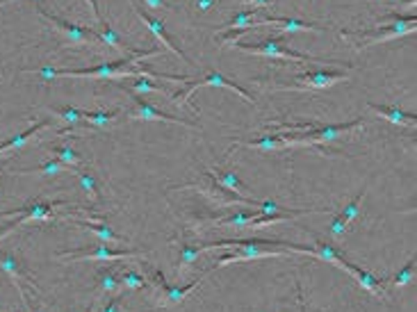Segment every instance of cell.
I'll use <instances>...</instances> for the list:
<instances>
[{
  "mask_svg": "<svg viewBox=\"0 0 417 312\" xmlns=\"http://www.w3.org/2000/svg\"><path fill=\"white\" fill-rule=\"evenodd\" d=\"M344 232H347V223H344V219L340 214L335 217L333 219V223H330V235H335V237H342Z\"/></svg>",
  "mask_w": 417,
  "mask_h": 312,
  "instance_id": "cell-37",
  "label": "cell"
},
{
  "mask_svg": "<svg viewBox=\"0 0 417 312\" xmlns=\"http://www.w3.org/2000/svg\"><path fill=\"white\" fill-rule=\"evenodd\" d=\"M203 87H226V89H233L240 98L249 100L251 105H256L254 93H249L247 89H242L240 84H235V82L231 80V77L222 75L219 71H210L206 77H201V80H192V84H190V87H187L183 93H176V105H178V107H187V103H190V98H192L199 89H203Z\"/></svg>",
  "mask_w": 417,
  "mask_h": 312,
  "instance_id": "cell-7",
  "label": "cell"
},
{
  "mask_svg": "<svg viewBox=\"0 0 417 312\" xmlns=\"http://www.w3.org/2000/svg\"><path fill=\"white\" fill-rule=\"evenodd\" d=\"M160 80H151V77L146 75H137L135 80L130 84H119V87H125L130 91H137V93H162L164 98L171 100V103H176V93L171 91L169 87H164V84H157Z\"/></svg>",
  "mask_w": 417,
  "mask_h": 312,
  "instance_id": "cell-18",
  "label": "cell"
},
{
  "mask_svg": "<svg viewBox=\"0 0 417 312\" xmlns=\"http://www.w3.org/2000/svg\"><path fill=\"white\" fill-rule=\"evenodd\" d=\"M141 251L137 248H109L107 244H100L96 246L94 251H64L57 255V260L62 262H71V260H125V257H139Z\"/></svg>",
  "mask_w": 417,
  "mask_h": 312,
  "instance_id": "cell-11",
  "label": "cell"
},
{
  "mask_svg": "<svg viewBox=\"0 0 417 312\" xmlns=\"http://www.w3.org/2000/svg\"><path fill=\"white\" fill-rule=\"evenodd\" d=\"M51 112L57 116V119L64 123V130L66 128H82L87 126L82 119V110H78V107H71V105H64V107H55L51 105ZM64 130H57V135H62Z\"/></svg>",
  "mask_w": 417,
  "mask_h": 312,
  "instance_id": "cell-20",
  "label": "cell"
},
{
  "mask_svg": "<svg viewBox=\"0 0 417 312\" xmlns=\"http://www.w3.org/2000/svg\"><path fill=\"white\" fill-rule=\"evenodd\" d=\"M10 3H17V0H0V7H5V5H10Z\"/></svg>",
  "mask_w": 417,
  "mask_h": 312,
  "instance_id": "cell-42",
  "label": "cell"
},
{
  "mask_svg": "<svg viewBox=\"0 0 417 312\" xmlns=\"http://www.w3.org/2000/svg\"><path fill=\"white\" fill-rule=\"evenodd\" d=\"M349 80V73L342 71H324V68H317V71H308L303 75L296 77L294 84L283 82L281 87H276V91H301V89H328L337 82Z\"/></svg>",
  "mask_w": 417,
  "mask_h": 312,
  "instance_id": "cell-9",
  "label": "cell"
},
{
  "mask_svg": "<svg viewBox=\"0 0 417 312\" xmlns=\"http://www.w3.org/2000/svg\"><path fill=\"white\" fill-rule=\"evenodd\" d=\"M415 271H417L415 269V257H411V260H408L390 280H383V287L388 290V287H406V285H411L413 278H415Z\"/></svg>",
  "mask_w": 417,
  "mask_h": 312,
  "instance_id": "cell-25",
  "label": "cell"
},
{
  "mask_svg": "<svg viewBox=\"0 0 417 312\" xmlns=\"http://www.w3.org/2000/svg\"><path fill=\"white\" fill-rule=\"evenodd\" d=\"M37 14L44 21H48L55 33H57L71 46H94V44H100L98 35L94 33L91 28H82V26H76V23H69L64 19H57V17H53L51 12L42 10V7H37Z\"/></svg>",
  "mask_w": 417,
  "mask_h": 312,
  "instance_id": "cell-6",
  "label": "cell"
},
{
  "mask_svg": "<svg viewBox=\"0 0 417 312\" xmlns=\"http://www.w3.org/2000/svg\"><path fill=\"white\" fill-rule=\"evenodd\" d=\"M98 283H100V290H103V292L119 294L121 280H119V274H114L112 269H100L98 271Z\"/></svg>",
  "mask_w": 417,
  "mask_h": 312,
  "instance_id": "cell-32",
  "label": "cell"
},
{
  "mask_svg": "<svg viewBox=\"0 0 417 312\" xmlns=\"http://www.w3.org/2000/svg\"><path fill=\"white\" fill-rule=\"evenodd\" d=\"M358 128H363V121L360 119H356V121H349V123H340V126H314L310 128L312 132L310 135H290V144H292V148H299V146H317L319 151H321V146L324 144H333V142H337L340 137H344V135H349V132H353V130H358Z\"/></svg>",
  "mask_w": 417,
  "mask_h": 312,
  "instance_id": "cell-5",
  "label": "cell"
},
{
  "mask_svg": "<svg viewBox=\"0 0 417 312\" xmlns=\"http://www.w3.org/2000/svg\"><path fill=\"white\" fill-rule=\"evenodd\" d=\"M201 246H190V244H183L180 246V255H178V274H183L185 269H190L192 264L199 260L201 255Z\"/></svg>",
  "mask_w": 417,
  "mask_h": 312,
  "instance_id": "cell-31",
  "label": "cell"
},
{
  "mask_svg": "<svg viewBox=\"0 0 417 312\" xmlns=\"http://www.w3.org/2000/svg\"><path fill=\"white\" fill-rule=\"evenodd\" d=\"M162 53L167 51H144L139 55H132L128 59H119V62H109V64H100V66H91V68H53V66H39L33 71L26 73H37L46 77V80H57V77H103V80H121V77H137V75H146L151 80H160V82H171V84H185L192 82V77L187 75H162L151 71L141 59L148 57H160Z\"/></svg>",
  "mask_w": 417,
  "mask_h": 312,
  "instance_id": "cell-1",
  "label": "cell"
},
{
  "mask_svg": "<svg viewBox=\"0 0 417 312\" xmlns=\"http://www.w3.org/2000/svg\"><path fill=\"white\" fill-rule=\"evenodd\" d=\"M148 271H151L153 280H155L157 287H160V292H162V296H160V299H157V301H160V306H176V303H183V301H185V296L190 294V292H194L196 287L201 285V280L206 278V274H203V276H199V278H194L190 285L178 287V285L167 283V280L162 278L160 271H153V269H148Z\"/></svg>",
  "mask_w": 417,
  "mask_h": 312,
  "instance_id": "cell-12",
  "label": "cell"
},
{
  "mask_svg": "<svg viewBox=\"0 0 417 312\" xmlns=\"http://www.w3.org/2000/svg\"><path fill=\"white\" fill-rule=\"evenodd\" d=\"M208 174H210L212 178H215V181H217L219 185H222V187H226V190H231V192H240L242 196H247V194H249V187L244 185V183L240 181V178L233 174V171H224V174H219V171L210 169Z\"/></svg>",
  "mask_w": 417,
  "mask_h": 312,
  "instance_id": "cell-24",
  "label": "cell"
},
{
  "mask_svg": "<svg viewBox=\"0 0 417 312\" xmlns=\"http://www.w3.org/2000/svg\"><path fill=\"white\" fill-rule=\"evenodd\" d=\"M240 3L251 5V7H265V5H269L272 0H240Z\"/></svg>",
  "mask_w": 417,
  "mask_h": 312,
  "instance_id": "cell-39",
  "label": "cell"
},
{
  "mask_svg": "<svg viewBox=\"0 0 417 312\" xmlns=\"http://www.w3.org/2000/svg\"><path fill=\"white\" fill-rule=\"evenodd\" d=\"M260 214L258 208H251V210H244V212H233V214H226V217H219V219H212L210 223H217V226H235V228H244L249 226L256 217Z\"/></svg>",
  "mask_w": 417,
  "mask_h": 312,
  "instance_id": "cell-22",
  "label": "cell"
},
{
  "mask_svg": "<svg viewBox=\"0 0 417 312\" xmlns=\"http://www.w3.org/2000/svg\"><path fill=\"white\" fill-rule=\"evenodd\" d=\"M121 89H125V87H121ZM132 96V103H135V107L125 114V119L128 121H164V123H178V126H185V128H192V130H201L196 123H192V121H183V119H176V116H171V114H167V112H162V110H157L155 105H151L148 100H144V98H137L135 96V91H130V89H125Z\"/></svg>",
  "mask_w": 417,
  "mask_h": 312,
  "instance_id": "cell-10",
  "label": "cell"
},
{
  "mask_svg": "<svg viewBox=\"0 0 417 312\" xmlns=\"http://www.w3.org/2000/svg\"><path fill=\"white\" fill-rule=\"evenodd\" d=\"M53 160L62 162V165L71 167L73 171L82 165V158H80V155H78V153L73 151V148L66 146V144H62V146H55V148H53Z\"/></svg>",
  "mask_w": 417,
  "mask_h": 312,
  "instance_id": "cell-27",
  "label": "cell"
},
{
  "mask_svg": "<svg viewBox=\"0 0 417 312\" xmlns=\"http://www.w3.org/2000/svg\"><path fill=\"white\" fill-rule=\"evenodd\" d=\"M130 3H132V0H130ZM132 12H135L137 14V19L141 21V23H144V26L148 28V30H151V33H153V37H157V39H160V42H162V46H164V51H167V53H176V55L180 57V59H183L185 62V64H190V66H194L192 64V59L190 57H187L185 55V53L183 51H180L178 48V46L174 44V42H171V39L167 37V30H164V26H162V21H157L155 17H148V14L146 12H141V10H137V5L135 3H132Z\"/></svg>",
  "mask_w": 417,
  "mask_h": 312,
  "instance_id": "cell-14",
  "label": "cell"
},
{
  "mask_svg": "<svg viewBox=\"0 0 417 312\" xmlns=\"http://www.w3.org/2000/svg\"><path fill=\"white\" fill-rule=\"evenodd\" d=\"M96 21H98L100 30H94V33L98 35L100 44H107V46H112L114 51H123V53H128L130 57H132V55H139V53H144V51L135 48V46L125 44L123 39L119 37V33H116V30H112V28H109V23H107V21H105L103 17H100V14H96Z\"/></svg>",
  "mask_w": 417,
  "mask_h": 312,
  "instance_id": "cell-15",
  "label": "cell"
},
{
  "mask_svg": "<svg viewBox=\"0 0 417 312\" xmlns=\"http://www.w3.org/2000/svg\"><path fill=\"white\" fill-rule=\"evenodd\" d=\"M121 114V110H112V112H82V119H85V123L87 126H96V128H105V126H109L116 116Z\"/></svg>",
  "mask_w": 417,
  "mask_h": 312,
  "instance_id": "cell-30",
  "label": "cell"
},
{
  "mask_svg": "<svg viewBox=\"0 0 417 312\" xmlns=\"http://www.w3.org/2000/svg\"><path fill=\"white\" fill-rule=\"evenodd\" d=\"M0 269H3L5 274H10V276H12L14 285H17V290H19V287H23V285H21V280H26V278L30 280V276L21 269V264H19V260H17V255H14L12 251H0Z\"/></svg>",
  "mask_w": 417,
  "mask_h": 312,
  "instance_id": "cell-21",
  "label": "cell"
},
{
  "mask_svg": "<svg viewBox=\"0 0 417 312\" xmlns=\"http://www.w3.org/2000/svg\"><path fill=\"white\" fill-rule=\"evenodd\" d=\"M62 205L60 201H53V203H33L28 205L26 210H19V221L21 223H28V221H48L55 219V208Z\"/></svg>",
  "mask_w": 417,
  "mask_h": 312,
  "instance_id": "cell-17",
  "label": "cell"
},
{
  "mask_svg": "<svg viewBox=\"0 0 417 312\" xmlns=\"http://www.w3.org/2000/svg\"><path fill=\"white\" fill-rule=\"evenodd\" d=\"M314 257H317V260H324V262H333V264H337V267L347 271L349 276L356 278L360 287H365L367 292H372L374 296H379L381 301L385 299L383 280H381V278H376L374 274H369V271H365V269L356 267V264H351V262L347 260V257H344L340 251H337V248H335L333 244H328V241H319V239H317V244H314Z\"/></svg>",
  "mask_w": 417,
  "mask_h": 312,
  "instance_id": "cell-4",
  "label": "cell"
},
{
  "mask_svg": "<svg viewBox=\"0 0 417 312\" xmlns=\"http://www.w3.org/2000/svg\"><path fill=\"white\" fill-rule=\"evenodd\" d=\"M247 148H260V151H283L287 148V135H272V137H263V139H254V142L242 144Z\"/></svg>",
  "mask_w": 417,
  "mask_h": 312,
  "instance_id": "cell-26",
  "label": "cell"
},
{
  "mask_svg": "<svg viewBox=\"0 0 417 312\" xmlns=\"http://www.w3.org/2000/svg\"><path fill=\"white\" fill-rule=\"evenodd\" d=\"M256 17H258V12H238L231 23H226V26H222L219 30H222V33H231V30H235V28L238 30H254Z\"/></svg>",
  "mask_w": 417,
  "mask_h": 312,
  "instance_id": "cell-29",
  "label": "cell"
},
{
  "mask_svg": "<svg viewBox=\"0 0 417 312\" xmlns=\"http://www.w3.org/2000/svg\"><path fill=\"white\" fill-rule=\"evenodd\" d=\"M71 174V167H66V165H62V162H57V160H48L46 165H39V167H30V169H14L12 174L14 176H33V174H44V176H55V174Z\"/></svg>",
  "mask_w": 417,
  "mask_h": 312,
  "instance_id": "cell-23",
  "label": "cell"
},
{
  "mask_svg": "<svg viewBox=\"0 0 417 312\" xmlns=\"http://www.w3.org/2000/svg\"><path fill=\"white\" fill-rule=\"evenodd\" d=\"M76 176H78V181H80V185H82V190H85V194L91 199V201H96L98 199V194H100V185L96 183V178H94L89 171H76Z\"/></svg>",
  "mask_w": 417,
  "mask_h": 312,
  "instance_id": "cell-33",
  "label": "cell"
},
{
  "mask_svg": "<svg viewBox=\"0 0 417 312\" xmlns=\"http://www.w3.org/2000/svg\"><path fill=\"white\" fill-rule=\"evenodd\" d=\"M80 228H85V230H89V232H94L96 237H100L103 241H123V237L121 235H116V232L112 230V228H107L105 223H89V221H76Z\"/></svg>",
  "mask_w": 417,
  "mask_h": 312,
  "instance_id": "cell-28",
  "label": "cell"
},
{
  "mask_svg": "<svg viewBox=\"0 0 417 312\" xmlns=\"http://www.w3.org/2000/svg\"><path fill=\"white\" fill-rule=\"evenodd\" d=\"M19 294H21L23 303H26V310H28V312H37L35 306H33V301H30V296L26 294V290H23V287H19Z\"/></svg>",
  "mask_w": 417,
  "mask_h": 312,
  "instance_id": "cell-38",
  "label": "cell"
},
{
  "mask_svg": "<svg viewBox=\"0 0 417 312\" xmlns=\"http://www.w3.org/2000/svg\"><path fill=\"white\" fill-rule=\"evenodd\" d=\"M228 48H235L240 53H247V55H258V57H272V59H285V62H299V64H308V66H347L351 64L347 62H333V59H321V57H310V55H301V53L290 51L285 44H283L281 37H272L263 44H242V42H233L228 44Z\"/></svg>",
  "mask_w": 417,
  "mask_h": 312,
  "instance_id": "cell-3",
  "label": "cell"
},
{
  "mask_svg": "<svg viewBox=\"0 0 417 312\" xmlns=\"http://www.w3.org/2000/svg\"><path fill=\"white\" fill-rule=\"evenodd\" d=\"M212 3H215V0H196V7H199V10L203 12V10H210Z\"/></svg>",
  "mask_w": 417,
  "mask_h": 312,
  "instance_id": "cell-41",
  "label": "cell"
},
{
  "mask_svg": "<svg viewBox=\"0 0 417 312\" xmlns=\"http://www.w3.org/2000/svg\"><path fill=\"white\" fill-rule=\"evenodd\" d=\"M235 248V253L224 255L222 260L215 262L212 269H222L228 264L235 262H247V260H263V257H281V255H308L314 257V248L308 246H296L290 244V241L283 239H222V241H212V244H203L201 251H212V248Z\"/></svg>",
  "mask_w": 417,
  "mask_h": 312,
  "instance_id": "cell-2",
  "label": "cell"
},
{
  "mask_svg": "<svg viewBox=\"0 0 417 312\" xmlns=\"http://www.w3.org/2000/svg\"><path fill=\"white\" fill-rule=\"evenodd\" d=\"M365 194H367V192L363 190V192H360L358 196L353 199V201L349 203V205L344 208L342 212H340V217H342V219H344V223H347V226H349V223H351L353 219H356V217H358V212H360V205H363V201H365Z\"/></svg>",
  "mask_w": 417,
  "mask_h": 312,
  "instance_id": "cell-35",
  "label": "cell"
},
{
  "mask_svg": "<svg viewBox=\"0 0 417 312\" xmlns=\"http://www.w3.org/2000/svg\"><path fill=\"white\" fill-rule=\"evenodd\" d=\"M46 128H53V121H39V123H35L33 128H28L26 132H21V135L7 139V142L0 144V153H3V151H17V148H23V146H26V144L30 142V139H33V137L37 135V132H42V130H46Z\"/></svg>",
  "mask_w": 417,
  "mask_h": 312,
  "instance_id": "cell-19",
  "label": "cell"
},
{
  "mask_svg": "<svg viewBox=\"0 0 417 312\" xmlns=\"http://www.w3.org/2000/svg\"><path fill=\"white\" fill-rule=\"evenodd\" d=\"M144 3L148 7H153V10H157V7H167V0H144Z\"/></svg>",
  "mask_w": 417,
  "mask_h": 312,
  "instance_id": "cell-40",
  "label": "cell"
},
{
  "mask_svg": "<svg viewBox=\"0 0 417 312\" xmlns=\"http://www.w3.org/2000/svg\"><path fill=\"white\" fill-rule=\"evenodd\" d=\"M367 107H369L372 112L379 114V116H383L385 121L395 123V126H408V128H413L415 123H417V114L404 112V110H399V107H395V105H376V103H369Z\"/></svg>",
  "mask_w": 417,
  "mask_h": 312,
  "instance_id": "cell-16",
  "label": "cell"
},
{
  "mask_svg": "<svg viewBox=\"0 0 417 312\" xmlns=\"http://www.w3.org/2000/svg\"><path fill=\"white\" fill-rule=\"evenodd\" d=\"M390 21L395 19V23H390V26H383L376 30L374 35H367V33H356L358 37H365L367 35V42L360 44L358 48L365 51V48H372L376 44H388L392 39H399V37H406V35H413L415 28H417V19L415 17H397V14H390L388 17Z\"/></svg>",
  "mask_w": 417,
  "mask_h": 312,
  "instance_id": "cell-8",
  "label": "cell"
},
{
  "mask_svg": "<svg viewBox=\"0 0 417 312\" xmlns=\"http://www.w3.org/2000/svg\"><path fill=\"white\" fill-rule=\"evenodd\" d=\"M383 3H397V0H383Z\"/></svg>",
  "mask_w": 417,
  "mask_h": 312,
  "instance_id": "cell-43",
  "label": "cell"
},
{
  "mask_svg": "<svg viewBox=\"0 0 417 312\" xmlns=\"http://www.w3.org/2000/svg\"><path fill=\"white\" fill-rule=\"evenodd\" d=\"M123 310V296L121 294H114L112 299L105 303V308L100 312H121Z\"/></svg>",
  "mask_w": 417,
  "mask_h": 312,
  "instance_id": "cell-36",
  "label": "cell"
},
{
  "mask_svg": "<svg viewBox=\"0 0 417 312\" xmlns=\"http://www.w3.org/2000/svg\"><path fill=\"white\" fill-rule=\"evenodd\" d=\"M263 26L278 28L283 35H287V33H321V30H328L324 26H317V23H308V21H301V19H278V17H260V19H256L254 30L263 28Z\"/></svg>",
  "mask_w": 417,
  "mask_h": 312,
  "instance_id": "cell-13",
  "label": "cell"
},
{
  "mask_svg": "<svg viewBox=\"0 0 417 312\" xmlns=\"http://www.w3.org/2000/svg\"><path fill=\"white\" fill-rule=\"evenodd\" d=\"M119 280H121V285L128 287V290H144L146 287V280L141 274H137V269H125L119 276Z\"/></svg>",
  "mask_w": 417,
  "mask_h": 312,
  "instance_id": "cell-34",
  "label": "cell"
}]
</instances>
